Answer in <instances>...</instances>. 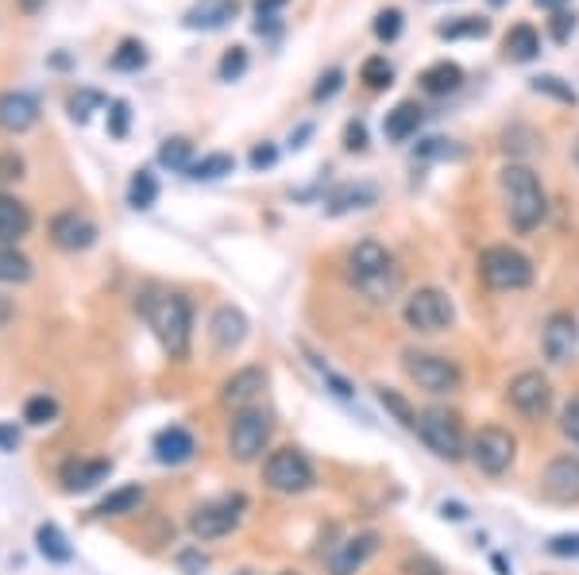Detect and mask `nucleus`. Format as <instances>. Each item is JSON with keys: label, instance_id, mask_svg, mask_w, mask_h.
<instances>
[{"label": "nucleus", "instance_id": "obj_19", "mask_svg": "<svg viewBox=\"0 0 579 575\" xmlns=\"http://www.w3.org/2000/svg\"><path fill=\"white\" fill-rule=\"evenodd\" d=\"M236 12H239V0H197L182 24H186L189 32H217V27H224L229 20H236Z\"/></svg>", "mask_w": 579, "mask_h": 575}, {"label": "nucleus", "instance_id": "obj_21", "mask_svg": "<svg viewBox=\"0 0 579 575\" xmlns=\"http://www.w3.org/2000/svg\"><path fill=\"white\" fill-rule=\"evenodd\" d=\"M194 452H197L194 437H189L182 425H171V429H162L159 437H155V460H159V464H171V467L189 464Z\"/></svg>", "mask_w": 579, "mask_h": 575}, {"label": "nucleus", "instance_id": "obj_24", "mask_svg": "<svg viewBox=\"0 0 579 575\" xmlns=\"http://www.w3.org/2000/svg\"><path fill=\"white\" fill-rule=\"evenodd\" d=\"M421 117H426V109H421L418 101H402V105H394V109L386 112V124H383L386 139H394V144H402V139L418 136Z\"/></svg>", "mask_w": 579, "mask_h": 575}, {"label": "nucleus", "instance_id": "obj_57", "mask_svg": "<svg viewBox=\"0 0 579 575\" xmlns=\"http://www.w3.org/2000/svg\"><path fill=\"white\" fill-rule=\"evenodd\" d=\"M44 4H47V0H20V9H24V12H39Z\"/></svg>", "mask_w": 579, "mask_h": 575}, {"label": "nucleus", "instance_id": "obj_28", "mask_svg": "<svg viewBox=\"0 0 579 575\" xmlns=\"http://www.w3.org/2000/svg\"><path fill=\"white\" fill-rule=\"evenodd\" d=\"M379 201V189L371 182H356V186H341L333 197H329V212L333 217H344L352 209H371Z\"/></svg>", "mask_w": 579, "mask_h": 575}, {"label": "nucleus", "instance_id": "obj_35", "mask_svg": "<svg viewBox=\"0 0 579 575\" xmlns=\"http://www.w3.org/2000/svg\"><path fill=\"white\" fill-rule=\"evenodd\" d=\"M189 155H194V144H189V139H182V136H174V139H167V144H162L159 162H162V167H171V170H189V167H194V162H189Z\"/></svg>", "mask_w": 579, "mask_h": 575}, {"label": "nucleus", "instance_id": "obj_32", "mask_svg": "<svg viewBox=\"0 0 579 575\" xmlns=\"http://www.w3.org/2000/svg\"><path fill=\"white\" fill-rule=\"evenodd\" d=\"M232 167H236V159H232V155H224V151H217V155H205V159H197L186 174H189V179H197V182H213V179L232 174Z\"/></svg>", "mask_w": 579, "mask_h": 575}, {"label": "nucleus", "instance_id": "obj_48", "mask_svg": "<svg viewBox=\"0 0 579 575\" xmlns=\"http://www.w3.org/2000/svg\"><path fill=\"white\" fill-rule=\"evenodd\" d=\"M549 32H553L556 42H568L571 32H576V16H568V12H553V24H549Z\"/></svg>", "mask_w": 579, "mask_h": 575}, {"label": "nucleus", "instance_id": "obj_44", "mask_svg": "<svg viewBox=\"0 0 579 575\" xmlns=\"http://www.w3.org/2000/svg\"><path fill=\"white\" fill-rule=\"evenodd\" d=\"M244 70H247V51L244 47H232V51L221 59V77L224 82H232V77H239Z\"/></svg>", "mask_w": 579, "mask_h": 575}, {"label": "nucleus", "instance_id": "obj_42", "mask_svg": "<svg viewBox=\"0 0 579 575\" xmlns=\"http://www.w3.org/2000/svg\"><path fill=\"white\" fill-rule=\"evenodd\" d=\"M344 89V70H329V74H321V82L313 85V101H333L336 94Z\"/></svg>", "mask_w": 579, "mask_h": 575}, {"label": "nucleus", "instance_id": "obj_41", "mask_svg": "<svg viewBox=\"0 0 579 575\" xmlns=\"http://www.w3.org/2000/svg\"><path fill=\"white\" fill-rule=\"evenodd\" d=\"M418 155L421 159H464V151L456 144H452V139H426V144L418 147Z\"/></svg>", "mask_w": 579, "mask_h": 575}, {"label": "nucleus", "instance_id": "obj_16", "mask_svg": "<svg viewBox=\"0 0 579 575\" xmlns=\"http://www.w3.org/2000/svg\"><path fill=\"white\" fill-rule=\"evenodd\" d=\"M51 240L62 247V252H86V247L97 244V224L82 212H59L51 220Z\"/></svg>", "mask_w": 579, "mask_h": 575}, {"label": "nucleus", "instance_id": "obj_27", "mask_svg": "<svg viewBox=\"0 0 579 575\" xmlns=\"http://www.w3.org/2000/svg\"><path fill=\"white\" fill-rule=\"evenodd\" d=\"M503 51L510 62H533L537 54H541V35H537V27H529V24H514L503 39Z\"/></svg>", "mask_w": 579, "mask_h": 575}, {"label": "nucleus", "instance_id": "obj_29", "mask_svg": "<svg viewBox=\"0 0 579 575\" xmlns=\"http://www.w3.org/2000/svg\"><path fill=\"white\" fill-rule=\"evenodd\" d=\"M35 545H39V552H44L47 560H54V564H70V560H74V549H70V541L62 537L59 525H51V522L35 529Z\"/></svg>", "mask_w": 579, "mask_h": 575}, {"label": "nucleus", "instance_id": "obj_3", "mask_svg": "<svg viewBox=\"0 0 579 575\" xmlns=\"http://www.w3.org/2000/svg\"><path fill=\"white\" fill-rule=\"evenodd\" d=\"M144 317L151 325L155 340L171 359L189 356V329H194V305L186 294H147Z\"/></svg>", "mask_w": 579, "mask_h": 575}, {"label": "nucleus", "instance_id": "obj_50", "mask_svg": "<svg viewBox=\"0 0 579 575\" xmlns=\"http://www.w3.org/2000/svg\"><path fill=\"white\" fill-rule=\"evenodd\" d=\"M24 174V159H20L16 151H4L0 155V182H12Z\"/></svg>", "mask_w": 579, "mask_h": 575}, {"label": "nucleus", "instance_id": "obj_30", "mask_svg": "<svg viewBox=\"0 0 579 575\" xmlns=\"http://www.w3.org/2000/svg\"><path fill=\"white\" fill-rule=\"evenodd\" d=\"M486 32H491V20L483 16H456L448 24H436L441 39H483Z\"/></svg>", "mask_w": 579, "mask_h": 575}, {"label": "nucleus", "instance_id": "obj_60", "mask_svg": "<svg viewBox=\"0 0 579 575\" xmlns=\"http://www.w3.org/2000/svg\"><path fill=\"white\" fill-rule=\"evenodd\" d=\"M491 4H503V0H491Z\"/></svg>", "mask_w": 579, "mask_h": 575}, {"label": "nucleus", "instance_id": "obj_58", "mask_svg": "<svg viewBox=\"0 0 579 575\" xmlns=\"http://www.w3.org/2000/svg\"><path fill=\"white\" fill-rule=\"evenodd\" d=\"M571 159H576V167H579V139H576V147H571Z\"/></svg>", "mask_w": 579, "mask_h": 575}, {"label": "nucleus", "instance_id": "obj_59", "mask_svg": "<svg viewBox=\"0 0 579 575\" xmlns=\"http://www.w3.org/2000/svg\"><path fill=\"white\" fill-rule=\"evenodd\" d=\"M239 575H256V572H239Z\"/></svg>", "mask_w": 579, "mask_h": 575}, {"label": "nucleus", "instance_id": "obj_38", "mask_svg": "<svg viewBox=\"0 0 579 575\" xmlns=\"http://www.w3.org/2000/svg\"><path fill=\"white\" fill-rule=\"evenodd\" d=\"M147 62V51H144V42L136 39H124L120 42V51L112 54V70H139Z\"/></svg>", "mask_w": 579, "mask_h": 575}, {"label": "nucleus", "instance_id": "obj_52", "mask_svg": "<svg viewBox=\"0 0 579 575\" xmlns=\"http://www.w3.org/2000/svg\"><path fill=\"white\" fill-rule=\"evenodd\" d=\"M282 4H286V0H256V12H259V16H274Z\"/></svg>", "mask_w": 579, "mask_h": 575}, {"label": "nucleus", "instance_id": "obj_34", "mask_svg": "<svg viewBox=\"0 0 579 575\" xmlns=\"http://www.w3.org/2000/svg\"><path fill=\"white\" fill-rule=\"evenodd\" d=\"M359 77L367 82V89H391L394 82V66L386 62V54H371V59L359 66Z\"/></svg>", "mask_w": 579, "mask_h": 575}, {"label": "nucleus", "instance_id": "obj_46", "mask_svg": "<svg viewBox=\"0 0 579 575\" xmlns=\"http://www.w3.org/2000/svg\"><path fill=\"white\" fill-rule=\"evenodd\" d=\"M128 120H132L128 101H112V112H109V132H112V136H116V139L128 136Z\"/></svg>", "mask_w": 579, "mask_h": 575}, {"label": "nucleus", "instance_id": "obj_8", "mask_svg": "<svg viewBox=\"0 0 579 575\" xmlns=\"http://www.w3.org/2000/svg\"><path fill=\"white\" fill-rule=\"evenodd\" d=\"M271 432H274V421L267 409H259V406L239 409L229 429V456L236 460V464H256L267 452V444H271Z\"/></svg>", "mask_w": 579, "mask_h": 575}, {"label": "nucleus", "instance_id": "obj_22", "mask_svg": "<svg viewBox=\"0 0 579 575\" xmlns=\"http://www.w3.org/2000/svg\"><path fill=\"white\" fill-rule=\"evenodd\" d=\"M209 332H213L217 352H236L247 337V317L239 314V309H232V305H221V309L213 314V329Z\"/></svg>", "mask_w": 579, "mask_h": 575}, {"label": "nucleus", "instance_id": "obj_6", "mask_svg": "<svg viewBox=\"0 0 579 575\" xmlns=\"http://www.w3.org/2000/svg\"><path fill=\"white\" fill-rule=\"evenodd\" d=\"M402 371L414 387L429 390V394H456L464 387V371L441 352H421V347H406L402 352Z\"/></svg>", "mask_w": 579, "mask_h": 575}, {"label": "nucleus", "instance_id": "obj_31", "mask_svg": "<svg viewBox=\"0 0 579 575\" xmlns=\"http://www.w3.org/2000/svg\"><path fill=\"white\" fill-rule=\"evenodd\" d=\"M32 279V259L16 252V244H0V282H27Z\"/></svg>", "mask_w": 579, "mask_h": 575}, {"label": "nucleus", "instance_id": "obj_61", "mask_svg": "<svg viewBox=\"0 0 579 575\" xmlns=\"http://www.w3.org/2000/svg\"><path fill=\"white\" fill-rule=\"evenodd\" d=\"M282 575H294V572H282Z\"/></svg>", "mask_w": 579, "mask_h": 575}, {"label": "nucleus", "instance_id": "obj_13", "mask_svg": "<svg viewBox=\"0 0 579 575\" xmlns=\"http://www.w3.org/2000/svg\"><path fill=\"white\" fill-rule=\"evenodd\" d=\"M541 494L556 506H576L579 502V456H556L549 460L541 475Z\"/></svg>", "mask_w": 579, "mask_h": 575}, {"label": "nucleus", "instance_id": "obj_45", "mask_svg": "<svg viewBox=\"0 0 579 575\" xmlns=\"http://www.w3.org/2000/svg\"><path fill=\"white\" fill-rule=\"evenodd\" d=\"M560 429H564V437H568L571 444H576V449H579V394L571 397L568 406H564V414H560Z\"/></svg>", "mask_w": 579, "mask_h": 575}, {"label": "nucleus", "instance_id": "obj_43", "mask_svg": "<svg viewBox=\"0 0 579 575\" xmlns=\"http://www.w3.org/2000/svg\"><path fill=\"white\" fill-rule=\"evenodd\" d=\"M375 35L383 42L398 39V35H402V12L398 9H383V12H379V16H375Z\"/></svg>", "mask_w": 579, "mask_h": 575}, {"label": "nucleus", "instance_id": "obj_9", "mask_svg": "<svg viewBox=\"0 0 579 575\" xmlns=\"http://www.w3.org/2000/svg\"><path fill=\"white\" fill-rule=\"evenodd\" d=\"M468 456L479 472L491 475V479H498V475L510 472L514 460H518V440H514V432L503 429V425H483V429L471 437Z\"/></svg>", "mask_w": 579, "mask_h": 575}, {"label": "nucleus", "instance_id": "obj_1", "mask_svg": "<svg viewBox=\"0 0 579 575\" xmlns=\"http://www.w3.org/2000/svg\"><path fill=\"white\" fill-rule=\"evenodd\" d=\"M348 279L367 302L391 305L402 294V267L379 240H359L348 252Z\"/></svg>", "mask_w": 579, "mask_h": 575}, {"label": "nucleus", "instance_id": "obj_26", "mask_svg": "<svg viewBox=\"0 0 579 575\" xmlns=\"http://www.w3.org/2000/svg\"><path fill=\"white\" fill-rule=\"evenodd\" d=\"M460 82H464V70L456 66V62H433V66H426L421 70V89L426 94H433V97H444V94H456L460 89Z\"/></svg>", "mask_w": 579, "mask_h": 575}, {"label": "nucleus", "instance_id": "obj_37", "mask_svg": "<svg viewBox=\"0 0 579 575\" xmlns=\"http://www.w3.org/2000/svg\"><path fill=\"white\" fill-rule=\"evenodd\" d=\"M379 402H383V406L391 409V414L398 417V421L406 425L409 432L418 429V409L409 406V402H406V397H402V394H394V390H379Z\"/></svg>", "mask_w": 579, "mask_h": 575}, {"label": "nucleus", "instance_id": "obj_12", "mask_svg": "<svg viewBox=\"0 0 579 575\" xmlns=\"http://www.w3.org/2000/svg\"><path fill=\"white\" fill-rule=\"evenodd\" d=\"M506 397H510V406L518 409L526 421H545V417L553 414V382L541 371L514 375L510 387H506Z\"/></svg>", "mask_w": 579, "mask_h": 575}, {"label": "nucleus", "instance_id": "obj_51", "mask_svg": "<svg viewBox=\"0 0 579 575\" xmlns=\"http://www.w3.org/2000/svg\"><path fill=\"white\" fill-rule=\"evenodd\" d=\"M274 159H279V151H274L271 144H263V147H256V151H251V167H256V170L274 167Z\"/></svg>", "mask_w": 579, "mask_h": 575}, {"label": "nucleus", "instance_id": "obj_49", "mask_svg": "<svg viewBox=\"0 0 579 575\" xmlns=\"http://www.w3.org/2000/svg\"><path fill=\"white\" fill-rule=\"evenodd\" d=\"M344 147H348V151H364V147H367V127H364V120H352V124L344 127Z\"/></svg>", "mask_w": 579, "mask_h": 575}, {"label": "nucleus", "instance_id": "obj_15", "mask_svg": "<svg viewBox=\"0 0 579 575\" xmlns=\"http://www.w3.org/2000/svg\"><path fill=\"white\" fill-rule=\"evenodd\" d=\"M267 390V371L263 367H244V371H236L232 379H224L221 387V402L229 409H251L259 406V397H263Z\"/></svg>", "mask_w": 579, "mask_h": 575}, {"label": "nucleus", "instance_id": "obj_5", "mask_svg": "<svg viewBox=\"0 0 579 575\" xmlns=\"http://www.w3.org/2000/svg\"><path fill=\"white\" fill-rule=\"evenodd\" d=\"M479 279L486 282L498 294H510V290H526L533 282V262L529 255H521L510 244H491L479 252Z\"/></svg>", "mask_w": 579, "mask_h": 575}, {"label": "nucleus", "instance_id": "obj_7", "mask_svg": "<svg viewBox=\"0 0 579 575\" xmlns=\"http://www.w3.org/2000/svg\"><path fill=\"white\" fill-rule=\"evenodd\" d=\"M402 321L406 329L421 332V337H436V332H448L452 321H456V305L444 290L436 286H421L406 297L402 305Z\"/></svg>", "mask_w": 579, "mask_h": 575}, {"label": "nucleus", "instance_id": "obj_17", "mask_svg": "<svg viewBox=\"0 0 579 575\" xmlns=\"http://www.w3.org/2000/svg\"><path fill=\"white\" fill-rule=\"evenodd\" d=\"M379 552V534H356L341 541L329 556V575H356Z\"/></svg>", "mask_w": 579, "mask_h": 575}, {"label": "nucleus", "instance_id": "obj_39", "mask_svg": "<svg viewBox=\"0 0 579 575\" xmlns=\"http://www.w3.org/2000/svg\"><path fill=\"white\" fill-rule=\"evenodd\" d=\"M104 97L94 94V89H77L74 97H70V117L77 120V124H86L89 117H94V109H101Z\"/></svg>", "mask_w": 579, "mask_h": 575}, {"label": "nucleus", "instance_id": "obj_4", "mask_svg": "<svg viewBox=\"0 0 579 575\" xmlns=\"http://www.w3.org/2000/svg\"><path fill=\"white\" fill-rule=\"evenodd\" d=\"M414 432L426 440V449L433 452V456L448 460V464H456V460L468 456L464 421H460V414H452V409H444V406L418 409V429Z\"/></svg>", "mask_w": 579, "mask_h": 575}, {"label": "nucleus", "instance_id": "obj_25", "mask_svg": "<svg viewBox=\"0 0 579 575\" xmlns=\"http://www.w3.org/2000/svg\"><path fill=\"white\" fill-rule=\"evenodd\" d=\"M139 506H144V487H139V482H124V487H116V491H109L101 502H97L94 514L97 517H124V514H136Z\"/></svg>", "mask_w": 579, "mask_h": 575}, {"label": "nucleus", "instance_id": "obj_53", "mask_svg": "<svg viewBox=\"0 0 579 575\" xmlns=\"http://www.w3.org/2000/svg\"><path fill=\"white\" fill-rule=\"evenodd\" d=\"M444 517H452V522H464V517H468V514H464V506H456V502H444Z\"/></svg>", "mask_w": 579, "mask_h": 575}, {"label": "nucleus", "instance_id": "obj_11", "mask_svg": "<svg viewBox=\"0 0 579 575\" xmlns=\"http://www.w3.org/2000/svg\"><path fill=\"white\" fill-rule=\"evenodd\" d=\"M244 510H247L244 494H224V499L205 502V506H197L194 514H189V534H194L197 541L229 537L232 529L244 522Z\"/></svg>", "mask_w": 579, "mask_h": 575}, {"label": "nucleus", "instance_id": "obj_20", "mask_svg": "<svg viewBox=\"0 0 579 575\" xmlns=\"http://www.w3.org/2000/svg\"><path fill=\"white\" fill-rule=\"evenodd\" d=\"M109 475H112V460H70V464H62L59 479L70 494H77V491L97 487V482H104Z\"/></svg>", "mask_w": 579, "mask_h": 575}, {"label": "nucleus", "instance_id": "obj_2", "mask_svg": "<svg viewBox=\"0 0 579 575\" xmlns=\"http://www.w3.org/2000/svg\"><path fill=\"white\" fill-rule=\"evenodd\" d=\"M498 189H503L506 217H510L514 232L529 236L533 229H541V220H545V212H549V197H545L541 179H537L526 162H506V167L498 170Z\"/></svg>", "mask_w": 579, "mask_h": 575}, {"label": "nucleus", "instance_id": "obj_33", "mask_svg": "<svg viewBox=\"0 0 579 575\" xmlns=\"http://www.w3.org/2000/svg\"><path fill=\"white\" fill-rule=\"evenodd\" d=\"M155 201H159V182H155L151 170H139L128 186V205L132 209H151Z\"/></svg>", "mask_w": 579, "mask_h": 575}, {"label": "nucleus", "instance_id": "obj_56", "mask_svg": "<svg viewBox=\"0 0 579 575\" xmlns=\"http://www.w3.org/2000/svg\"><path fill=\"white\" fill-rule=\"evenodd\" d=\"M309 132H313V127H309V124H301L298 132H294V136H290V147H301V139H306Z\"/></svg>", "mask_w": 579, "mask_h": 575}, {"label": "nucleus", "instance_id": "obj_36", "mask_svg": "<svg viewBox=\"0 0 579 575\" xmlns=\"http://www.w3.org/2000/svg\"><path fill=\"white\" fill-rule=\"evenodd\" d=\"M533 94H545V97H556L560 105H576L579 97H576V89H571L564 77H556V74H541V77H533Z\"/></svg>", "mask_w": 579, "mask_h": 575}, {"label": "nucleus", "instance_id": "obj_54", "mask_svg": "<svg viewBox=\"0 0 579 575\" xmlns=\"http://www.w3.org/2000/svg\"><path fill=\"white\" fill-rule=\"evenodd\" d=\"M0 444H4V449H16V444H20V432H12V429H0Z\"/></svg>", "mask_w": 579, "mask_h": 575}, {"label": "nucleus", "instance_id": "obj_40", "mask_svg": "<svg viewBox=\"0 0 579 575\" xmlns=\"http://www.w3.org/2000/svg\"><path fill=\"white\" fill-rule=\"evenodd\" d=\"M54 414H59V402H54V397H47V394L32 397V402L24 406V417H27L32 425H51Z\"/></svg>", "mask_w": 579, "mask_h": 575}, {"label": "nucleus", "instance_id": "obj_14", "mask_svg": "<svg viewBox=\"0 0 579 575\" xmlns=\"http://www.w3.org/2000/svg\"><path fill=\"white\" fill-rule=\"evenodd\" d=\"M541 352L549 364H568L579 352V325L571 314H553L541 329Z\"/></svg>", "mask_w": 579, "mask_h": 575}, {"label": "nucleus", "instance_id": "obj_55", "mask_svg": "<svg viewBox=\"0 0 579 575\" xmlns=\"http://www.w3.org/2000/svg\"><path fill=\"white\" fill-rule=\"evenodd\" d=\"M537 9H549V12H564V4H568V0H533Z\"/></svg>", "mask_w": 579, "mask_h": 575}, {"label": "nucleus", "instance_id": "obj_18", "mask_svg": "<svg viewBox=\"0 0 579 575\" xmlns=\"http://www.w3.org/2000/svg\"><path fill=\"white\" fill-rule=\"evenodd\" d=\"M39 120V101L32 94H20V89H9V94H0V127L20 136L27 127H35Z\"/></svg>", "mask_w": 579, "mask_h": 575}, {"label": "nucleus", "instance_id": "obj_47", "mask_svg": "<svg viewBox=\"0 0 579 575\" xmlns=\"http://www.w3.org/2000/svg\"><path fill=\"white\" fill-rule=\"evenodd\" d=\"M549 552L560 560H579V534H560L549 541Z\"/></svg>", "mask_w": 579, "mask_h": 575}, {"label": "nucleus", "instance_id": "obj_23", "mask_svg": "<svg viewBox=\"0 0 579 575\" xmlns=\"http://www.w3.org/2000/svg\"><path fill=\"white\" fill-rule=\"evenodd\" d=\"M32 232V209L12 194H0V244H20Z\"/></svg>", "mask_w": 579, "mask_h": 575}, {"label": "nucleus", "instance_id": "obj_10", "mask_svg": "<svg viewBox=\"0 0 579 575\" xmlns=\"http://www.w3.org/2000/svg\"><path fill=\"white\" fill-rule=\"evenodd\" d=\"M263 482L274 494H306L317 482L313 464L306 460V452L298 449H279L267 456L263 464Z\"/></svg>", "mask_w": 579, "mask_h": 575}]
</instances>
